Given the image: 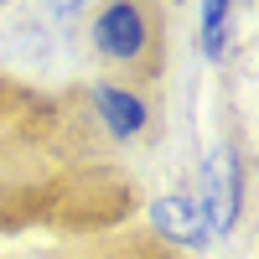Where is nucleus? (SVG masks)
I'll use <instances>...</instances> for the list:
<instances>
[{
	"label": "nucleus",
	"mask_w": 259,
	"mask_h": 259,
	"mask_svg": "<svg viewBox=\"0 0 259 259\" xmlns=\"http://www.w3.org/2000/svg\"><path fill=\"white\" fill-rule=\"evenodd\" d=\"M78 6H83V0H47V11H57V16H73Z\"/></svg>",
	"instance_id": "obj_6"
},
{
	"label": "nucleus",
	"mask_w": 259,
	"mask_h": 259,
	"mask_svg": "<svg viewBox=\"0 0 259 259\" xmlns=\"http://www.w3.org/2000/svg\"><path fill=\"white\" fill-rule=\"evenodd\" d=\"M94 114L104 119V130H109L114 140H135L150 109H145V99L140 94H130V89H114V83H99L94 89Z\"/></svg>",
	"instance_id": "obj_4"
},
{
	"label": "nucleus",
	"mask_w": 259,
	"mask_h": 259,
	"mask_svg": "<svg viewBox=\"0 0 259 259\" xmlns=\"http://www.w3.org/2000/svg\"><path fill=\"white\" fill-rule=\"evenodd\" d=\"M150 41V26H145V11L135 0H109L99 16H94V47L114 62H140Z\"/></svg>",
	"instance_id": "obj_2"
},
{
	"label": "nucleus",
	"mask_w": 259,
	"mask_h": 259,
	"mask_svg": "<svg viewBox=\"0 0 259 259\" xmlns=\"http://www.w3.org/2000/svg\"><path fill=\"white\" fill-rule=\"evenodd\" d=\"M0 6H6V0H0Z\"/></svg>",
	"instance_id": "obj_7"
},
{
	"label": "nucleus",
	"mask_w": 259,
	"mask_h": 259,
	"mask_svg": "<svg viewBox=\"0 0 259 259\" xmlns=\"http://www.w3.org/2000/svg\"><path fill=\"white\" fill-rule=\"evenodd\" d=\"M202 218H207V233H228L239 223V207H244V166H239V150L233 145H218L202 166Z\"/></svg>",
	"instance_id": "obj_1"
},
{
	"label": "nucleus",
	"mask_w": 259,
	"mask_h": 259,
	"mask_svg": "<svg viewBox=\"0 0 259 259\" xmlns=\"http://www.w3.org/2000/svg\"><path fill=\"white\" fill-rule=\"evenodd\" d=\"M228 11H233V0H202V52L207 57H223L228 47Z\"/></svg>",
	"instance_id": "obj_5"
},
{
	"label": "nucleus",
	"mask_w": 259,
	"mask_h": 259,
	"mask_svg": "<svg viewBox=\"0 0 259 259\" xmlns=\"http://www.w3.org/2000/svg\"><path fill=\"white\" fill-rule=\"evenodd\" d=\"M150 228H156L161 239L182 244V249H202V239H207V218H202V207L192 197H161V202H150Z\"/></svg>",
	"instance_id": "obj_3"
}]
</instances>
